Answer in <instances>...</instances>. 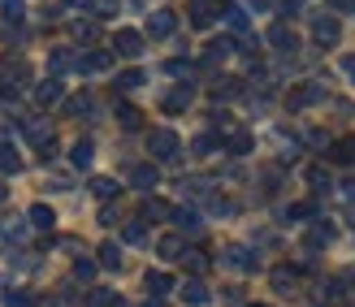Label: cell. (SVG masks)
Here are the masks:
<instances>
[{"label": "cell", "instance_id": "ffe728a7", "mask_svg": "<svg viewBox=\"0 0 355 307\" xmlns=\"http://www.w3.org/2000/svg\"><path fill=\"white\" fill-rule=\"evenodd\" d=\"M173 221H178V229H182V234H200L204 229L200 212H191V208H173Z\"/></svg>", "mask_w": 355, "mask_h": 307}, {"label": "cell", "instance_id": "d4e9b609", "mask_svg": "<svg viewBox=\"0 0 355 307\" xmlns=\"http://www.w3.org/2000/svg\"><path fill=\"white\" fill-rule=\"evenodd\" d=\"M182 299H187L191 307H200V303H208V286H204L200 277H191V281L182 286Z\"/></svg>", "mask_w": 355, "mask_h": 307}, {"label": "cell", "instance_id": "7a4b0ae2", "mask_svg": "<svg viewBox=\"0 0 355 307\" xmlns=\"http://www.w3.org/2000/svg\"><path fill=\"white\" fill-rule=\"evenodd\" d=\"M178 148H182V143H178L173 130H152V134H148V152H152L156 160H178V156H182Z\"/></svg>", "mask_w": 355, "mask_h": 307}, {"label": "cell", "instance_id": "7dc6e473", "mask_svg": "<svg viewBox=\"0 0 355 307\" xmlns=\"http://www.w3.org/2000/svg\"><path fill=\"white\" fill-rule=\"evenodd\" d=\"M5 238H26V225L22 221H5Z\"/></svg>", "mask_w": 355, "mask_h": 307}, {"label": "cell", "instance_id": "d6986e66", "mask_svg": "<svg viewBox=\"0 0 355 307\" xmlns=\"http://www.w3.org/2000/svg\"><path fill=\"white\" fill-rule=\"evenodd\" d=\"M74 65H78V57H74L69 48H57V52L48 57V69H52V78H57V74H65V69H74Z\"/></svg>", "mask_w": 355, "mask_h": 307}, {"label": "cell", "instance_id": "52a82bcc", "mask_svg": "<svg viewBox=\"0 0 355 307\" xmlns=\"http://www.w3.org/2000/svg\"><path fill=\"white\" fill-rule=\"evenodd\" d=\"M22 134L35 143V148H48V143H52V125H48V117H26L22 121Z\"/></svg>", "mask_w": 355, "mask_h": 307}, {"label": "cell", "instance_id": "5bb4252c", "mask_svg": "<svg viewBox=\"0 0 355 307\" xmlns=\"http://www.w3.org/2000/svg\"><path fill=\"white\" fill-rule=\"evenodd\" d=\"M65 96V87H61V78H48V82H40V87H35V104H40V108H48V104H57Z\"/></svg>", "mask_w": 355, "mask_h": 307}, {"label": "cell", "instance_id": "836d02e7", "mask_svg": "<svg viewBox=\"0 0 355 307\" xmlns=\"http://www.w3.org/2000/svg\"><path fill=\"white\" fill-rule=\"evenodd\" d=\"M87 307H117V290H104L100 286V290L87 295Z\"/></svg>", "mask_w": 355, "mask_h": 307}, {"label": "cell", "instance_id": "83f0119b", "mask_svg": "<svg viewBox=\"0 0 355 307\" xmlns=\"http://www.w3.org/2000/svg\"><path fill=\"white\" fill-rule=\"evenodd\" d=\"M329 238H334V225H329V221H321V225H312V234H308V247H312V251H321Z\"/></svg>", "mask_w": 355, "mask_h": 307}, {"label": "cell", "instance_id": "9c48e42d", "mask_svg": "<svg viewBox=\"0 0 355 307\" xmlns=\"http://www.w3.org/2000/svg\"><path fill=\"white\" fill-rule=\"evenodd\" d=\"M126 177H130V186H135V191H152L156 182H161L156 165H130V169H126Z\"/></svg>", "mask_w": 355, "mask_h": 307}, {"label": "cell", "instance_id": "ee69618b", "mask_svg": "<svg viewBox=\"0 0 355 307\" xmlns=\"http://www.w3.org/2000/svg\"><path fill=\"white\" fill-rule=\"evenodd\" d=\"M182 191L187 195H208V182L204 177H182Z\"/></svg>", "mask_w": 355, "mask_h": 307}, {"label": "cell", "instance_id": "277c9868", "mask_svg": "<svg viewBox=\"0 0 355 307\" xmlns=\"http://www.w3.org/2000/svg\"><path fill=\"white\" fill-rule=\"evenodd\" d=\"M325 100V87L321 82H304V87H295V91L286 96V104L295 108V113H299V108H308V104H321Z\"/></svg>", "mask_w": 355, "mask_h": 307}, {"label": "cell", "instance_id": "bcb514c9", "mask_svg": "<svg viewBox=\"0 0 355 307\" xmlns=\"http://www.w3.org/2000/svg\"><path fill=\"white\" fill-rule=\"evenodd\" d=\"M22 0H5V17H9V22H22Z\"/></svg>", "mask_w": 355, "mask_h": 307}, {"label": "cell", "instance_id": "2e32d148", "mask_svg": "<svg viewBox=\"0 0 355 307\" xmlns=\"http://www.w3.org/2000/svg\"><path fill=\"white\" fill-rule=\"evenodd\" d=\"M329 160H334V165H355V134L329 143Z\"/></svg>", "mask_w": 355, "mask_h": 307}, {"label": "cell", "instance_id": "8fae6325", "mask_svg": "<svg viewBox=\"0 0 355 307\" xmlns=\"http://www.w3.org/2000/svg\"><path fill=\"white\" fill-rule=\"evenodd\" d=\"M212 17H217V0H191V26H212Z\"/></svg>", "mask_w": 355, "mask_h": 307}, {"label": "cell", "instance_id": "b9f144b4", "mask_svg": "<svg viewBox=\"0 0 355 307\" xmlns=\"http://www.w3.org/2000/svg\"><path fill=\"white\" fill-rule=\"evenodd\" d=\"M121 234H126V243H144V238H148L144 221H126V229H121Z\"/></svg>", "mask_w": 355, "mask_h": 307}, {"label": "cell", "instance_id": "cb8c5ba5", "mask_svg": "<svg viewBox=\"0 0 355 307\" xmlns=\"http://www.w3.org/2000/svg\"><path fill=\"white\" fill-rule=\"evenodd\" d=\"M225 148H230V156H247V152H252V134H247V130H230Z\"/></svg>", "mask_w": 355, "mask_h": 307}, {"label": "cell", "instance_id": "e0dca14e", "mask_svg": "<svg viewBox=\"0 0 355 307\" xmlns=\"http://www.w3.org/2000/svg\"><path fill=\"white\" fill-rule=\"evenodd\" d=\"M69 160H74V169H92V160H96V143H92V139H78V143H74V152H69Z\"/></svg>", "mask_w": 355, "mask_h": 307}, {"label": "cell", "instance_id": "681fc988", "mask_svg": "<svg viewBox=\"0 0 355 307\" xmlns=\"http://www.w3.org/2000/svg\"><path fill=\"white\" fill-rule=\"evenodd\" d=\"M299 9H304V5H299V0H282V17H295Z\"/></svg>", "mask_w": 355, "mask_h": 307}, {"label": "cell", "instance_id": "d6a6232c", "mask_svg": "<svg viewBox=\"0 0 355 307\" xmlns=\"http://www.w3.org/2000/svg\"><path fill=\"white\" fill-rule=\"evenodd\" d=\"M117 121H121V125H126V130H135V125H139V121H144V113H139V108H135V104H117Z\"/></svg>", "mask_w": 355, "mask_h": 307}, {"label": "cell", "instance_id": "4dcf8cb0", "mask_svg": "<svg viewBox=\"0 0 355 307\" xmlns=\"http://www.w3.org/2000/svg\"><path fill=\"white\" fill-rule=\"evenodd\" d=\"M92 195H96V200H104V204H109L113 195H117V182H113V177H92Z\"/></svg>", "mask_w": 355, "mask_h": 307}, {"label": "cell", "instance_id": "d590c367", "mask_svg": "<svg viewBox=\"0 0 355 307\" xmlns=\"http://www.w3.org/2000/svg\"><path fill=\"white\" fill-rule=\"evenodd\" d=\"M308 182H312V191H329V169L325 165H312L308 169Z\"/></svg>", "mask_w": 355, "mask_h": 307}, {"label": "cell", "instance_id": "7bdbcfd3", "mask_svg": "<svg viewBox=\"0 0 355 307\" xmlns=\"http://www.w3.org/2000/svg\"><path fill=\"white\" fill-rule=\"evenodd\" d=\"M182 260L191 264V273H204V268H208V256H204V251H187Z\"/></svg>", "mask_w": 355, "mask_h": 307}, {"label": "cell", "instance_id": "1f68e13d", "mask_svg": "<svg viewBox=\"0 0 355 307\" xmlns=\"http://www.w3.org/2000/svg\"><path fill=\"white\" fill-rule=\"evenodd\" d=\"M52 221H57V216H52L48 204H35V208H31V225H35V229H52Z\"/></svg>", "mask_w": 355, "mask_h": 307}, {"label": "cell", "instance_id": "30bf717a", "mask_svg": "<svg viewBox=\"0 0 355 307\" xmlns=\"http://www.w3.org/2000/svg\"><path fill=\"white\" fill-rule=\"evenodd\" d=\"M269 281H273V290H277V295H295V286H299V273H295L291 264H277L273 273H269Z\"/></svg>", "mask_w": 355, "mask_h": 307}, {"label": "cell", "instance_id": "ac0fdd59", "mask_svg": "<svg viewBox=\"0 0 355 307\" xmlns=\"http://www.w3.org/2000/svg\"><path fill=\"white\" fill-rule=\"evenodd\" d=\"M156 251H161L165 260H182L187 256V243H182V234H165V238L156 243Z\"/></svg>", "mask_w": 355, "mask_h": 307}, {"label": "cell", "instance_id": "484cf974", "mask_svg": "<svg viewBox=\"0 0 355 307\" xmlns=\"http://www.w3.org/2000/svg\"><path fill=\"white\" fill-rule=\"evenodd\" d=\"M169 290H173V277L169 273H148V295L152 299H165Z\"/></svg>", "mask_w": 355, "mask_h": 307}, {"label": "cell", "instance_id": "ba28073f", "mask_svg": "<svg viewBox=\"0 0 355 307\" xmlns=\"http://www.w3.org/2000/svg\"><path fill=\"white\" fill-rule=\"evenodd\" d=\"M113 52L117 57H139V52H144V35L139 30H117L113 35Z\"/></svg>", "mask_w": 355, "mask_h": 307}, {"label": "cell", "instance_id": "680465c9", "mask_svg": "<svg viewBox=\"0 0 355 307\" xmlns=\"http://www.w3.org/2000/svg\"><path fill=\"white\" fill-rule=\"evenodd\" d=\"M247 307H269V303H247Z\"/></svg>", "mask_w": 355, "mask_h": 307}, {"label": "cell", "instance_id": "ab89813d", "mask_svg": "<svg viewBox=\"0 0 355 307\" xmlns=\"http://www.w3.org/2000/svg\"><path fill=\"white\" fill-rule=\"evenodd\" d=\"M212 212H217V216H234L239 212V204L234 200H221V195H212V204H208Z\"/></svg>", "mask_w": 355, "mask_h": 307}, {"label": "cell", "instance_id": "f1b7e54d", "mask_svg": "<svg viewBox=\"0 0 355 307\" xmlns=\"http://www.w3.org/2000/svg\"><path fill=\"white\" fill-rule=\"evenodd\" d=\"M96 256H100V268H121V247L117 243H104Z\"/></svg>", "mask_w": 355, "mask_h": 307}, {"label": "cell", "instance_id": "e575fe53", "mask_svg": "<svg viewBox=\"0 0 355 307\" xmlns=\"http://www.w3.org/2000/svg\"><path fill=\"white\" fill-rule=\"evenodd\" d=\"M148 78H144V69H126V74L117 78V91H135V87H144Z\"/></svg>", "mask_w": 355, "mask_h": 307}, {"label": "cell", "instance_id": "6da1fadb", "mask_svg": "<svg viewBox=\"0 0 355 307\" xmlns=\"http://www.w3.org/2000/svg\"><path fill=\"white\" fill-rule=\"evenodd\" d=\"M31 78V69H26V61H0V100H13L17 96V87H22Z\"/></svg>", "mask_w": 355, "mask_h": 307}, {"label": "cell", "instance_id": "f907efd6", "mask_svg": "<svg viewBox=\"0 0 355 307\" xmlns=\"http://www.w3.org/2000/svg\"><path fill=\"white\" fill-rule=\"evenodd\" d=\"M9 307H31V295H9Z\"/></svg>", "mask_w": 355, "mask_h": 307}, {"label": "cell", "instance_id": "f35d334b", "mask_svg": "<svg viewBox=\"0 0 355 307\" xmlns=\"http://www.w3.org/2000/svg\"><path fill=\"white\" fill-rule=\"evenodd\" d=\"M165 74H169V78H187V74H191V61H182V57L165 61Z\"/></svg>", "mask_w": 355, "mask_h": 307}, {"label": "cell", "instance_id": "44dd1931", "mask_svg": "<svg viewBox=\"0 0 355 307\" xmlns=\"http://www.w3.org/2000/svg\"><path fill=\"white\" fill-rule=\"evenodd\" d=\"M17 169H22V156H17L13 143L0 139V173H17Z\"/></svg>", "mask_w": 355, "mask_h": 307}, {"label": "cell", "instance_id": "c3c4849f", "mask_svg": "<svg viewBox=\"0 0 355 307\" xmlns=\"http://www.w3.org/2000/svg\"><path fill=\"white\" fill-rule=\"evenodd\" d=\"M74 35L78 40H96V22H74Z\"/></svg>", "mask_w": 355, "mask_h": 307}, {"label": "cell", "instance_id": "8d00e7d4", "mask_svg": "<svg viewBox=\"0 0 355 307\" xmlns=\"http://www.w3.org/2000/svg\"><path fill=\"white\" fill-rule=\"evenodd\" d=\"M225 22L234 26L239 35H247V9H239V5H230V9H225Z\"/></svg>", "mask_w": 355, "mask_h": 307}, {"label": "cell", "instance_id": "9f6ffc18", "mask_svg": "<svg viewBox=\"0 0 355 307\" xmlns=\"http://www.w3.org/2000/svg\"><path fill=\"white\" fill-rule=\"evenodd\" d=\"M144 307H165V303H161V299H148V303H144Z\"/></svg>", "mask_w": 355, "mask_h": 307}, {"label": "cell", "instance_id": "f5cc1de1", "mask_svg": "<svg viewBox=\"0 0 355 307\" xmlns=\"http://www.w3.org/2000/svg\"><path fill=\"white\" fill-rule=\"evenodd\" d=\"M334 9H355V0H329Z\"/></svg>", "mask_w": 355, "mask_h": 307}, {"label": "cell", "instance_id": "7c38bea8", "mask_svg": "<svg viewBox=\"0 0 355 307\" xmlns=\"http://www.w3.org/2000/svg\"><path fill=\"white\" fill-rule=\"evenodd\" d=\"M113 65V52H87V57H78V69H83V74H104V69H109Z\"/></svg>", "mask_w": 355, "mask_h": 307}, {"label": "cell", "instance_id": "f6af8a7d", "mask_svg": "<svg viewBox=\"0 0 355 307\" xmlns=\"http://www.w3.org/2000/svg\"><path fill=\"white\" fill-rule=\"evenodd\" d=\"M312 212H316L312 204H295V208H286V221H308Z\"/></svg>", "mask_w": 355, "mask_h": 307}, {"label": "cell", "instance_id": "74e56055", "mask_svg": "<svg viewBox=\"0 0 355 307\" xmlns=\"http://www.w3.org/2000/svg\"><path fill=\"white\" fill-rule=\"evenodd\" d=\"M191 152L195 156H212V152H217V134H200V139L191 143Z\"/></svg>", "mask_w": 355, "mask_h": 307}, {"label": "cell", "instance_id": "9a60e30c", "mask_svg": "<svg viewBox=\"0 0 355 307\" xmlns=\"http://www.w3.org/2000/svg\"><path fill=\"white\" fill-rule=\"evenodd\" d=\"M225 264L239 268V273H256V256H252L247 247H230V251H225Z\"/></svg>", "mask_w": 355, "mask_h": 307}, {"label": "cell", "instance_id": "7402d4cb", "mask_svg": "<svg viewBox=\"0 0 355 307\" xmlns=\"http://www.w3.org/2000/svg\"><path fill=\"white\" fill-rule=\"evenodd\" d=\"M161 104H165V113H182V108L191 104V82H182V87H178V91H169V96H165Z\"/></svg>", "mask_w": 355, "mask_h": 307}, {"label": "cell", "instance_id": "6f0895ef", "mask_svg": "<svg viewBox=\"0 0 355 307\" xmlns=\"http://www.w3.org/2000/svg\"><path fill=\"white\" fill-rule=\"evenodd\" d=\"M5 195H9V191H5V186H0V204H5Z\"/></svg>", "mask_w": 355, "mask_h": 307}, {"label": "cell", "instance_id": "603a6c76", "mask_svg": "<svg viewBox=\"0 0 355 307\" xmlns=\"http://www.w3.org/2000/svg\"><path fill=\"white\" fill-rule=\"evenodd\" d=\"M65 113H69V117H87V113H96V100L87 96V91H83V96H69V100H65Z\"/></svg>", "mask_w": 355, "mask_h": 307}, {"label": "cell", "instance_id": "8992f818", "mask_svg": "<svg viewBox=\"0 0 355 307\" xmlns=\"http://www.w3.org/2000/svg\"><path fill=\"white\" fill-rule=\"evenodd\" d=\"M173 26H178L173 9H156V13L148 17V35H152V40H169V35H173Z\"/></svg>", "mask_w": 355, "mask_h": 307}, {"label": "cell", "instance_id": "60d3db41", "mask_svg": "<svg viewBox=\"0 0 355 307\" xmlns=\"http://www.w3.org/2000/svg\"><path fill=\"white\" fill-rule=\"evenodd\" d=\"M96 268H100V260H78V264H74V277H78V281H92Z\"/></svg>", "mask_w": 355, "mask_h": 307}, {"label": "cell", "instance_id": "11a10c76", "mask_svg": "<svg viewBox=\"0 0 355 307\" xmlns=\"http://www.w3.org/2000/svg\"><path fill=\"white\" fill-rule=\"evenodd\" d=\"M273 5V0H252V9H269Z\"/></svg>", "mask_w": 355, "mask_h": 307}, {"label": "cell", "instance_id": "3957f363", "mask_svg": "<svg viewBox=\"0 0 355 307\" xmlns=\"http://www.w3.org/2000/svg\"><path fill=\"white\" fill-rule=\"evenodd\" d=\"M312 40L321 44V48H334L343 40V26H338V17H329V13H316L312 17Z\"/></svg>", "mask_w": 355, "mask_h": 307}, {"label": "cell", "instance_id": "4fadbf2b", "mask_svg": "<svg viewBox=\"0 0 355 307\" xmlns=\"http://www.w3.org/2000/svg\"><path fill=\"white\" fill-rule=\"evenodd\" d=\"M269 44H273L277 52H295V48H299V40H295V30H291L286 22H277V26H269Z\"/></svg>", "mask_w": 355, "mask_h": 307}, {"label": "cell", "instance_id": "f546056e", "mask_svg": "<svg viewBox=\"0 0 355 307\" xmlns=\"http://www.w3.org/2000/svg\"><path fill=\"white\" fill-rule=\"evenodd\" d=\"M165 216H173V208L165 200H148L144 204V221H165Z\"/></svg>", "mask_w": 355, "mask_h": 307}, {"label": "cell", "instance_id": "816d5d0a", "mask_svg": "<svg viewBox=\"0 0 355 307\" xmlns=\"http://www.w3.org/2000/svg\"><path fill=\"white\" fill-rule=\"evenodd\" d=\"M343 74H347V78L355 82V57H343Z\"/></svg>", "mask_w": 355, "mask_h": 307}, {"label": "cell", "instance_id": "db71d44e", "mask_svg": "<svg viewBox=\"0 0 355 307\" xmlns=\"http://www.w3.org/2000/svg\"><path fill=\"white\" fill-rule=\"evenodd\" d=\"M343 195H347V200L355 204V182H347V186H343Z\"/></svg>", "mask_w": 355, "mask_h": 307}, {"label": "cell", "instance_id": "4316f807", "mask_svg": "<svg viewBox=\"0 0 355 307\" xmlns=\"http://www.w3.org/2000/svg\"><path fill=\"white\" fill-rule=\"evenodd\" d=\"M239 91H243L239 78H217V82H212V100H234Z\"/></svg>", "mask_w": 355, "mask_h": 307}, {"label": "cell", "instance_id": "5b68a950", "mask_svg": "<svg viewBox=\"0 0 355 307\" xmlns=\"http://www.w3.org/2000/svg\"><path fill=\"white\" fill-rule=\"evenodd\" d=\"M230 52H239V44H234V40H212V44L204 48L200 65H204V69H217V65H221V61L230 57Z\"/></svg>", "mask_w": 355, "mask_h": 307}]
</instances>
